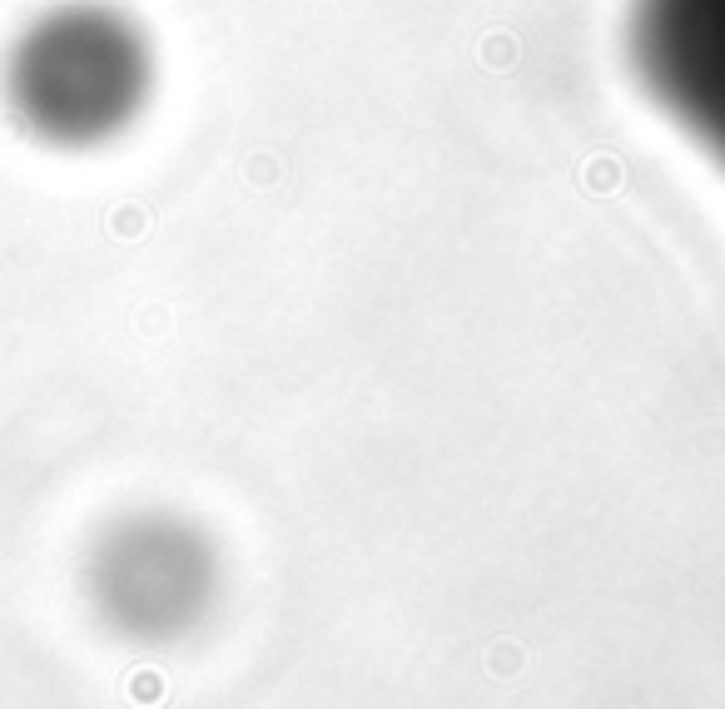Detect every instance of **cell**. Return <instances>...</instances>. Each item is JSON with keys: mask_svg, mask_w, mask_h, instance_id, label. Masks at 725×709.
<instances>
[{"mask_svg": "<svg viewBox=\"0 0 725 709\" xmlns=\"http://www.w3.org/2000/svg\"><path fill=\"white\" fill-rule=\"evenodd\" d=\"M159 55L120 0H55L0 50V110L40 149L85 154L125 139L155 100Z\"/></svg>", "mask_w": 725, "mask_h": 709, "instance_id": "1", "label": "cell"}, {"mask_svg": "<svg viewBox=\"0 0 725 709\" xmlns=\"http://www.w3.org/2000/svg\"><path fill=\"white\" fill-rule=\"evenodd\" d=\"M641 90L725 174V0H631Z\"/></svg>", "mask_w": 725, "mask_h": 709, "instance_id": "2", "label": "cell"}, {"mask_svg": "<svg viewBox=\"0 0 725 709\" xmlns=\"http://www.w3.org/2000/svg\"><path fill=\"white\" fill-rule=\"evenodd\" d=\"M120 575H139L135 605L155 625H189L214 595L209 546L175 521L130 531L120 546Z\"/></svg>", "mask_w": 725, "mask_h": 709, "instance_id": "3", "label": "cell"}]
</instances>
